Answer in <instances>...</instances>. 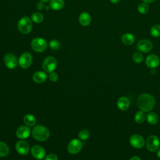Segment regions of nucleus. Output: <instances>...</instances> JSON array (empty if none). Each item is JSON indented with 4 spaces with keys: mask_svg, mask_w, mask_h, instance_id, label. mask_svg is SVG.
I'll use <instances>...</instances> for the list:
<instances>
[{
    "mask_svg": "<svg viewBox=\"0 0 160 160\" xmlns=\"http://www.w3.org/2000/svg\"><path fill=\"white\" fill-rule=\"evenodd\" d=\"M44 9H45L46 11H49V10L51 9V7H50L49 5H46V6H45Z\"/></svg>",
    "mask_w": 160,
    "mask_h": 160,
    "instance_id": "nucleus-37",
    "label": "nucleus"
},
{
    "mask_svg": "<svg viewBox=\"0 0 160 160\" xmlns=\"http://www.w3.org/2000/svg\"><path fill=\"white\" fill-rule=\"evenodd\" d=\"M129 143L133 148L136 149H141L144 146L145 141L141 135L135 134L130 137Z\"/></svg>",
    "mask_w": 160,
    "mask_h": 160,
    "instance_id": "nucleus-8",
    "label": "nucleus"
},
{
    "mask_svg": "<svg viewBox=\"0 0 160 160\" xmlns=\"http://www.w3.org/2000/svg\"><path fill=\"white\" fill-rule=\"evenodd\" d=\"M110 1L113 4H117L120 1V0H110Z\"/></svg>",
    "mask_w": 160,
    "mask_h": 160,
    "instance_id": "nucleus-36",
    "label": "nucleus"
},
{
    "mask_svg": "<svg viewBox=\"0 0 160 160\" xmlns=\"http://www.w3.org/2000/svg\"><path fill=\"white\" fill-rule=\"evenodd\" d=\"M15 147L17 152L21 155L27 154L29 151V146L28 143L23 140L18 141Z\"/></svg>",
    "mask_w": 160,
    "mask_h": 160,
    "instance_id": "nucleus-14",
    "label": "nucleus"
},
{
    "mask_svg": "<svg viewBox=\"0 0 160 160\" xmlns=\"http://www.w3.org/2000/svg\"><path fill=\"white\" fill-rule=\"evenodd\" d=\"M157 156L160 159V149H158V151L157 152Z\"/></svg>",
    "mask_w": 160,
    "mask_h": 160,
    "instance_id": "nucleus-38",
    "label": "nucleus"
},
{
    "mask_svg": "<svg viewBox=\"0 0 160 160\" xmlns=\"http://www.w3.org/2000/svg\"><path fill=\"white\" fill-rule=\"evenodd\" d=\"M130 105L129 100L128 98L125 96H122L119 98L117 101V106L119 109L121 111L127 110Z\"/></svg>",
    "mask_w": 160,
    "mask_h": 160,
    "instance_id": "nucleus-17",
    "label": "nucleus"
},
{
    "mask_svg": "<svg viewBox=\"0 0 160 160\" xmlns=\"http://www.w3.org/2000/svg\"><path fill=\"white\" fill-rule=\"evenodd\" d=\"M34 81L36 83H42L47 79V74L42 71H37L32 76Z\"/></svg>",
    "mask_w": 160,
    "mask_h": 160,
    "instance_id": "nucleus-18",
    "label": "nucleus"
},
{
    "mask_svg": "<svg viewBox=\"0 0 160 160\" xmlns=\"http://www.w3.org/2000/svg\"><path fill=\"white\" fill-rule=\"evenodd\" d=\"M129 160H141V159L138 156H132L129 159Z\"/></svg>",
    "mask_w": 160,
    "mask_h": 160,
    "instance_id": "nucleus-34",
    "label": "nucleus"
},
{
    "mask_svg": "<svg viewBox=\"0 0 160 160\" xmlns=\"http://www.w3.org/2000/svg\"><path fill=\"white\" fill-rule=\"evenodd\" d=\"M159 126H160V125H159Z\"/></svg>",
    "mask_w": 160,
    "mask_h": 160,
    "instance_id": "nucleus-41",
    "label": "nucleus"
},
{
    "mask_svg": "<svg viewBox=\"0 0 160 160\" xmlns=\"http://www.w3.org/2000/svg\"><path fill=\"white\" fill-rule=\"evenodd\" d=\"M31 133V129L29 128L26 126H21L19 127L16 131V136L21 139H24L28 138Z\"/></svg>",
    "mask_w": 160,
    "mask_h": 160,
    "instance_id": "nucleus-15",
    "label": "nucleus"
},
{
    "mask_svg": "<svg viewBox=\"0 0 160 160\" xmlns=\"http://www.w3.org/2000/svg\"><path fill=\"white\" fill-rule=\"evenodd\" d=\"M160 146V141L158 136L155 135L149 136L146 141V146L151 152L157 151Z\"/></svg>",
    "mask_w": 160,
    "mask_h": 160,
    "instance_id": "nucleus-5",
    "label": "nucleus"
},
{
    "mask_svg": "<svg viewBox=\"0 0 160 160\" xmlns=\"http://www.w3.org/2000/svg\"><path fill=\"white\" fill-rule=\"evenodd\" d=\"M40 1H42V2H47L49 1L50 0H40Z\"/></svg>",
    "mask_w": 160,
    "mask_h": 160,
    "instance_id": "nucleus-39",
    "label": "nucleus"
},
{
    "mask_svg": "<svg viewBox=\"0 0 160 160\" xmlns=\"http://www.w3.org/2000/svg\"><path fill=\"white\" fill-rule=\"evenodd\" d=\"M49 79L52 81V82H56L58 80V75L56 72H50L49 74Z\"/></svg>",
    "mask_w": 160,
    "mask_h": 160,
    "instance_id": "nucleus-31",
    "label": "nucleus"
},
{
    "mask_svg": "<svg viewBox=\"0 0 160 160\" xmlns=\"http://www.w3.org/2000/svg\"><path fill=\"white\" fill-rule=\"evenodd\" d=\"M32 156L37 159H42L46 154L45 149L41 146L35 145L31 149Z\"/></svg>",
    "mask_w": 160,
    "mask_h": 160,
    "instance_id": "nucleus-13",
    "label": "nucleus"
},
{
    "mask_svg": "<svg viewBox=\"0 0 160 160\" xmlns=\"http://www.w3.org/2000/svg\"><path fill=\"white\" fill-rule=\"evenodd\" d=\"M155 104L156 101L154 98L149 94H142L138 98V107L140 110L144 112L150 111L154 108Z\"/></svg>",
    "mask_w": 160,
    "mask_h": 160,
    "instance_id": "nucleus-1",
    "label": "nucleus"
},
{
    "mask_svg": "<svg viewBox=\"0 0 160 160\" xmlns=\"http://www.w3.org/2000/svg\"><path fill=\"white\" fill-rule=\"evenodd\" d=\"M31 46L34 51L41 52L46 49L48 47V43L44 39L38 37L34 38L31 41Z\"/></svg>",
    "mask_w": 160,
    "mask_h": 160,
    "instance_id": "nucleus-4",
    "label": "nucleus"
},
{
    "mask_svg": "<svg viewBox=\"0 0 160 160\" xmlns=\"http://www.w3.org/2000/svg\"><path fill=\"white\" fill-rule=\"evenodd\" d=\"M49 5L51 9L54 11H59L63 8L64 6V0H50Z\"/></svg>",
    "mask_w": 160,
    "mask_h": 160,
    "instance_id": "nucleus-20",
    "label": "nucleus"
},
{
    "mask_svg": "<svg viewBox=\"0 0 160 160\" xmlns=\"http://www.w3.org/2000/svg\"><path fill=\"white\" fill-rule=\"evenodd\" d=\"M146 119L149 124L151 125H154L158 122L159 117L156 113L154 112H150L147 114Z\"/></svg>",
    "mask_w": 160,
    "mask_h": 160,
    "instance_id": "nucleus-21",
    "label": "nucleus"
},
{
    "mask_svg": "<svg viewBox=\"0 0 160 160\" xmlns=\"http://www.w3.org/2000/svg\"><path fill=\"white\" fill-rule=\"evenodd\" d=\"M38 160H41V159H38Z\"/></svg>",
    "mask_w": 160,
    "mask_h": 160,
    "instance_id": "nucleus-40",
    "label": "nucleus"
},
{
    "mask_svg": "<svg viewBox=\"0 0 160 160\" xmlns=\"http://www.w3.org/2000/svg\"><path fill=\"white\" fill-rule=\"evenodd\" d=\"M58 156L55 154H49L45 158V160H58Z\"/></svg>",
    "mask_w": 160,
    "mask_h": 160,
    "instance_id": "nucleus-32",
    "label": "nucleus"
},
{
    "mask_svg": "<svg viewBox=\"0 0 160 160\" xmlns=\"http://www.w3.org/2000/svg\"><path fill=\"white\" fill-rule=\"evenodd\" d=\"M4 62L6 66L9 69H14L18 65V59L12 53H8L4 58Z\"/></svg>",
    "mask_w": 160,
    "mask_h": 160,
    "instance_id": "nucleus-11",
    "label": "nucleus"
},
{
    "mask_svg": "<svg viewBox=\"0 0 160 160\" xmlns=\"http://www.w3.org/2000/svg\"><path fill=\"white\" fill-rule=\"evenodd\" d=\"M82 144L79 139H74L71 140L68 145V151L69 153L75 154L78 153L82 149Z\"/></svg>",
    "mask_w": 160,
    "mask_h": 160,
    "instance_id": "nucleus-9",
    "label": "nucleus"
},
{
    "mask_svg": "<svg viewBox=\"0 0 160 160\" xmlns=\"http://www.w3.org/2000/svg\"><path fill=\"white\" fill-rule=\"evenodd\" d=\"M32 62V57L31 53L28 52H25L22 53L18 60V63L19 66L23 69H27L30 67Z\"/></svg>",
    "mask_w": 160,
    "mask_h": 160,
    "instance_id": "nucleus-7",
    "label": "nucleus"
},
{
    "mask_svg": "<svg viewBox=\"0 0 160 160\" xmlns=\"http://www.w3.org/2000/svg\"><path fill=\"white\" fill-rule=\"evenodd\" d=\"M142 1L146 3H151V2H153L154 1H155L156 0H142Z\"/></svg>",
    "mask_w": 160,
    "mask_h": 160,
    "instance_id": "nucleus-35",
    "label": "nucleus"
},
{
    "mask_svg": "<svg viewBox=\"0 0 160 160\" xmlns=\"http://www.w3.org/2000/svg\"><path fill=\"white\" fill-rule=\"evenodd\" d=\"M121 41L125 45H131L135 41V37L131 33H125L122 36Z\"/></svg>",
    "mask_w": 160,
    "mask_h": 160,
    "instance_id": "nucleus-19",
    "label": "nucleus"
},
{
    "mask_svg": "<svg viewBox=\"0 0 160 160\" xmlns=\"http://www.w3.org/2000/svg\"><path fill=\"white\" fill-rule=\"evenodd\" d=\"M24 123L28 126H33L35 125L36 120L35 117L32 114H26L23 119Z\"/></svg>",
    "mask_w": 160,
    "mask_h": 160,
    "instance_id": "nucleus-22",
    "label": "nucleus"
},
{
    "mask_svg": "<svg viewBox=\"0 0 160 160\" xmlns=\"http://www.w3.org/2000/svg\"><path fill=\"white\" fill-rule=\"evenodd\" d=\"M152 43L148 39H141L137 44V49L140 52L147 53L151 51Z\"/></svg>",
    "mask_w": 160,
    "mask_h": 160,
    "instance_id": "nucleus-10",
    "label": "nucleus"
},
{
    "mask_svg": "<svg viewBox=\"0 0 160 160\" xmlns=\"http://www.w3.org/2000/svg\"><path fill=\"white\" fill-rule=\"evenodd\" d=\"M89 131L87 129H83L80 131L79 133V138L81 140H86L89 138Z\"/></svg>",
    "mask_w": 160,
    "mask_h": 160,
    "instance_id": "nucleus-30",
    "label": "nucleus"
},
{
    "mask_svg": "<svg viewBox=\"0 0 160 160\" xmlns=\"http://www.w3.org/2000/svg\"><path fill=\"white\" fill-rule=\"evenodd\" d=\"M138 12L141 14H146L149 11V6L148 3H146L144 2H141L139 4L138 7Z\"/></svg>",
    "mask_w": 160,
    "mask_h": 160,
    "instance_id": "nucleus-27",
    "label": "nucleus"
},
{
    "mask_svg": "<svg viewBox=\"0 0 160 160\" xmlns=\"http://www.w3.org/2000/svg\"><path fill=\"white\" fill-rule=\"evenodd\" d=\"M32 135L35 139L39 141H44L49 138V131L45 126L38 125L33 128Z\"/></svg>",
    "mask_w": 160,
    "mask_h": 160,
    "instance_id": "nucleus-2",
    "label": "nucleus"
},
{
    "mask_svg": "<svg viewBox=\"0 0 160 160\" xmlns=\"http://www.w3.org/2000/svg\"><path fill=\"white\" fill-rule=\"evenodd\" d=\"M17 26L21 33L24 34H28L31 31L32 28V20L27 16H24L18 21Z\"/></svg>",
    "mask_w": 160,
    "mask_h": 160,
    "instance_id": "nucleus-3",
    "label": "nucleus"
},
{
    "mask_svg": "<svg viewBox=\"0 0 160 160\" xmlns=\"http://www.w3.org/2000/svg\"><path fill=\"white\" fill-rule=\"evenodd\" d=\"M43 69L46 72H53L57 67V61L52 56H49L46 58L42 64Z\"/></svg>",
    "mask_w": 160,
    "mask_h": 160,
    "instance_id": "nucleus-6",
    "label": "nucleus"
},
{
    "mask_svg": "<svg viewBox=\"0 0 160 160\" xmlns=\"http://www.w3.org/2000/svg\"><path fill=\"white\" fill-rule=\"evenodd\" d=\"M132 59L134 62L139 64L142 62L144 59V56L140 52H136L132 55Z\"/></svg>",
    "mask_w": 160,
    "mask_h": 160,
    "instance_id": "nucleus-29",
    "label": "nucleus"
},
{
    "mask_svg": "<svg viewBox=\"0 0 160 160\" xmlns=\"http://www.w3.org/2000/svg\"><path fill=\"white\" fill-rule=\"evenodd\" d=\"M31 19L36 23H41L44 20V16L41 12H36L31 14Z\"/></svg>",
    "mask_w": 160,
    "mask_h": 160,
    "instance_id": "nucleus-24",
    "label": "nucleus"
},
{
    "mask_svg": "<svg viewBox=\"0 0 160 160\" xmlns=\"http://www.w3.org/2000/svg\"><path fill=\"white\" fill-rule=\"evenodd\" d=\"M145 62L148 68L152 69L157 68L159 65L160 59L157 55L150 54L146 57Z\"/></svg>",
    "mask_w": 160,
    "mask_h": 160,
    "instance_id": "nucleus-12",
    "label": "nucleus"
},
{
    "mask_svg": "<svg viewBox=\"0 0 160 160\" xmlns=\"http://www.w3.org/2000/svg\"><path fill=\"white\" fill-rule=\"evenodd\" d=\"M45 8V6H44V2L40 1L39 2H38L36 4V8L38 9V10H42L44 8Z\"/></svg>",
    "mask_w": 160,
    "mask_h": 160,
    "instance_id": "nucleus-33",
    "label": "nucleus"
},
{
    "mask_svg": "<svg viewBox=\"0 0 160 160\" xmlns=\"http://www.w3.org/2000/svg\"><path fill=\"white\" fill-rule=\"evenodd\" d=\"M146 116L145 114V112L141 110L138 111L134 115V120L138 124H141L146 119Z\"/></svg>",
    "mask_w": 160,
    "mask_h": 160,
    "instance_id": "nucleus-23",
    "label": "nucleus"
},
{
    "mask_svg": "<svg viewBox=\"0 0 160 160\" xmlns=\"http://www.w3.org/2000/svg\"><path fill=\"white\" fill-rule=\"evenodd\" d=\"M79 22L82 26H88L91 22V16L87 12H82L79 16Z\"/></svg>",
    "mask_w": 160,
    "mask_h": 160,
    "instance_id": "nucleus-16",
    "label": "nucleus"
},
{
    "mask_svg": "<svg viewBox=\"0 0 160 160\" xmlns=\"http://www.w3.org/2000/svg\"><path fill=\"white\" fill-rule=\"evenodd\" d=\"M49 48L53 50V51H57L61 47V43L57 39H53L49 41Z\"/></svg>",
    "mask_w": 160,
    "mask_h": 160,
    "instance_id": "nucleus-28",
    "label": "nucleus"
},
{
    "mask_svg": "<svg viewBox=\"0 0 160 160\" xmlns=\"http://www.w3.org/2000/svg\"><path fill=\"white\" fill-rule=\"evenodd\" d=\"M150 34L152 37L158 38L160 36V25L155 24L150 29Z\"/></svg>",
    "mask_w": 160,
    "mask_h": 160,
    "instance_id": "nucleus-26",
    "label": "nucleus"
},
{
    "mask_svg": "<svg viewBox=\"0 0 160 160\" xmlns=\"http://www.w3.org/2000/svg\"><path fill=\"white\" fill-rule=\"evenodd\" d=\"M9 152L8 146L4 142H0V157L6 156Z\"/></svg>",
    "mask_w": 160,
    "mask_h": 160,
    "instance_id": "nucleus-25",
    "label": "nucleus"
}]
</instances>
